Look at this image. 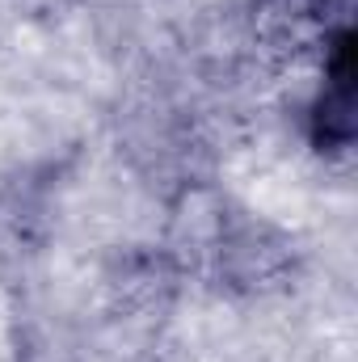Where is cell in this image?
Listing matches in <instances>:
<instances>
[{
	"label": "cell",
	"instance_id": "obj_1",
	"mask_svg": "<svg viewBox=\"0 0 358 362\" xmlns=\"http://www.w3.org/2000/svg\"><path fill=\"white\" fill-rule=\"evenodd\" d=\"M337 8L342 0H253V34L266 51L295 59L329 38V21Z\"/></svg>",
	"mask_w": 358,
	"mask_h": 362
}]
</instances>
